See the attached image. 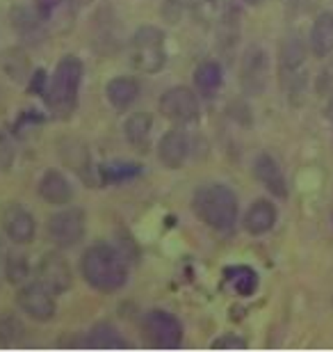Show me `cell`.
Listing matches in <instances>:
<instances>
[{"label": "cell", "mask_w": 333, "mask_h": 352, "mask_svg": "<svg viewBox=\"0 0 333 352\" xmlns=\"http://www.w3.org/2000/svg\"><path fill=\"white\" fill-rule=\"evenodd\" d=\"M84 281L101 293H115L128 281V267L124 256L108 243H94L80 258Z\"/></svg>", "instance_id": "obj_1"}, {"label": "cell", "mask_w": 333, "mask_h": 352, "mask_svg": "<svg viewBox=\"0 0 333 352\" xmlns=\"http://www.w3.org/2000/svg\"><path fill=\"white\" fill-rule=\"evenodd\" d=\"M194 215L215 231H231L238 222V197L231 188L222 183H208L201 186L192 197Z\"/></svg>", "instance_id": "obj_2"}, {"label": "cell", "mask_w": 333, "mask_h": 352, "mask_svg": "<svg viewBox=\"0 0 333 352\" xmlns=\"http://www.w3.org/2000/svg\"><path fill=\"white\" fill-rule=\"evenodd\" d=\"M82 82V62L76 55H65L55 72L48 80V87L44 91L48 108L55 117L69 119L73 115L78 105V91H80Z\"/></svg>", "instance_id": "obj_3"}, {"label": "cell", "mask_w": 333, "mask_h": 352, "mask_svg": "<svg viewBox=\"0 0 333 352\" xmlns=\"http://www.w3.org/2000/svg\"><path fill=\"white\" fill-rule=\"evenodd\" d=\"M128 53L135 69L144 74H158L167 62L165 32L155 25H141L133 34Z\"/></svg>", "instance_id": "obj_4"}, {"label": "cell", "mask_w": 333, "mask_h": 352, "mask_svg": "<svg viewBox=\"0 0 333 352\" xmlns=\"http://www.w3.org/2000/svg\"><path fill=\"white\" fill-rule=\"evenodd\" d=\"M144 334L155 348H179L183 343V325L174 314L153 309L144 316Z\"/></svg>", "instance_id": "obj_5"}, {"label": "cell", "mask_w": 333, "mask_h": 352, "mask_svg": "<svg viewBox=\"0 0 333 352\" xmlns=\"http://www.w3.org/2000/svg\"><path fill=\"white\" fill-rule=\"evenodd\" d=\"M160 112L169 122L192 124L199 119V98L190 87H172L160 96Z\"/></svg>", "instance_id": "obj_6"}, {"label": "cell", "mask_w": 333, "mask_h": 352, "mask_svg": "<svg viewBox=\"0 0 333 352\" xmlns=\"http://www.w3.org/2000/svg\"><path fill=\"white\" fill-rule=\"evenodd\" d=\"M48 236L58 248H73L84 236V213L80 208H65L48 217Z\"/></svg>", "instance_id": "obj_7"}, {"label": "cell", "mask_w": 333, "mask_h": 352, "mask_svg": "<svg viewBox=\"0 0 333 352\" xmlns=\"http://www.w3.org/2000/svg\"><path fill=\"white\" fill-rule=\"evenodd\" d=\"M16 302H19L21 311L39 322L51 320L55 318V314H58V305H55L53 293L48 291L44 284H39V281L21 288L16 293Z\"/></svg>", "instance_id": "obj_8"}, {"label": "cell", "mask_w": 333, "mask_h": 352, "mask_svg": "<svg viewBox=\"0 0 333 352\" xmlns=\"http://www.w3.org/2000/svg\"><path fill=\"white\" fill-rule=\"evenodd\" d=\"M0 227H3L5 236L16 245L32 243L34 234H37L34 217L21 204H5L3 210H0Z\"/></svg>", "instance_id": "obj_9"}, {"label": "cell", "mask_w": 333, "mask_h": 352, "mask_svg": "<svg viewBox=\"0 0 333 352\" xmlns=\"http://www.w3.org/2000/svg\"><path fill=\"white\" fill-rule=\"evenodd\" d=\"M37 281L44 284L53 295H62L67 293L71 284H73V274H71V267L67 263V258L62 254H44L37 265Z\"/></svg>", "instance_id": "obj_10"}, {"label": "cell", "mask_w": 333, "mask_h": 352, "mask_svg": "<svg viewBox=\"0 0 333 352\" xmlns=\"http://www.w3.org/2000/svg\"><path fill=\"white\" fill-rule=\"evenodd\" d=\"M267 74H269L267 53L263 48H249L242 58V67H240V82H242V89L249 96L263 94L267 87Z\"/></svg>", "instance_id": "obj_11"}, {"label": "cell", "mask_w": 333, "mask_h": 352, "mask_svg": "<svg viewBox=\"0 0 333 352\" xmlns=\"http://www.w3.org/2000/svg\"><path fill=\"white\" fill-rule=\"evenodd\" d=\"M303 60H306V48H303L301 37H288L283 41L281 53H279V69H281V78L283 82H290L292 87L301 85L303 78H299V72L303 67Z\"/></svg>", "instance_id": "obj_12"}, {"label": "cell", "mask_w": 333, "mask_h": 352, "mask_svg": "<svg viewBox=\"0 0 333 352\" xmlns=\"http://www.w3.org/2000/svg\"><path fill=\"white\" fill-rule=\"evenodd\" d=\"M187 153H190V140L185 135V131L172 129L162 135L160 144H158V158L165 167H169V170H179V167L185 163Z\"/></svg>", "instance_id": "obj_13"}, {"label": "cell", "mask_w": 333, "mask_h": 352, "mask_svg": "<svg viewBox=\"0 0 333 352\" xmlns=\"http://www.w3.org/2000/svg\"><path fill=\"white\" fill-rule=\"evenodd\" d=\"M39 197L53 206H67L73 199V188L69 179L58 170H46L39 179Z\"/></svg>", "instance_id": "obj_14"}, {"label": "cell", "mask_w": 333, "mask_h": 352, "mask_svg": "<svg viewBox=\"0 0 333 352\" xmlns=\"http://www.w3.org/2000/svg\"><path fill=\"white\" fill-rule=\"evenodd\" d=\"M253 174H256V179L263 183L274 197H281V199L288 197L286 176H283L279 163H276L269 153H260V156H256V160H253Z\"/></svg>", "instance_id": "obj_15"}, {"label": "cell", "mask_w": 333, "mask_h": 352, "mask_svg": "<svg viewBox=\"0 0 333 352\" xmlns=\"http://www.w3.org/2000/svg\"><path fill=\"white\" fill-rule=\"evenodd\" d=\"M276 217H279V213H276L274 204L267 199H258L246 210L244 229L249 231L251 236H263L267 231H272V227L276 224Z\"/></svg>", "instance_id": "obj_16"}, {"label": "cell", "mask_w": 333, "mask_h": 352, "mask_svg": "<svg viewBox=\"0 0 333 352\" xmlns=\"http://www.w3.org/2000/svg\"><path fill=\"white\" fill-rule=\"evenodd\" d=\"M308 44L315 58H329L333 53V12H322L308 34Z\"/></svg>", "instance_id": "obj_17"}, {"label": "cell", "mask_w": 333, "mask_h": 352, "mask_svg": "<svg viewBox=\"0 0 333 352\" xmlns=\"http://www.w3.org/2000/svg\"><path fill=\"white\" fill-rule=\"evenodd\" d=\"M105 94L117 110H128L139 96V82L135 78H126V76H117L108 82Z\"/></svg>", "instance_id": "obj_18"}, {"label": "cell", "mask_w": 333, "mask_h": 352, "mask_svg": "<svg viewBox=\"0 0 333 352\" xmlns=\"http://www.w3.org/2000/svg\"><path fill=\"white\" fill-rule=\"evenodd\" d=\"M194 85L203 96L217 94L224 85V69L217 60H205L194 69Z\"/></svg>", "instance_id": "obj_19"}, {"label": "cell", "mask_w": 333, "mask_h": 352, "mask_svg": "<svg viewBox=\"0 0 333 352\" xmlns=\"http://www.w3.org/2000/svg\"><path fill=\"white\" fill-rule=\"evenodd\" d=\"M151 131H153V117L148 112H135L124 124L126 140H128L135 149H148Z\"/></svg>", "instance_id": "obj_20"}, {"label": "cell", "mask_w": 333, "mask_h": 352, "mask_svg": "<svg viewBox=\"0 0 333 352\" xmlns=\"http://www.w3.org/2000/svg\"><path fill=\"white\" fill-rule=\"evenodd\" d=\"M226 279L229 284L233 286V291L242 298H249L258 291V274L256 270H251L249 265H233V267H226Z\"/></svg>", "instance_id": "obj_21"}, {"label": "cell", "mask_w": 333, "mask_h": 352, "mask_svg": "<svg viewBox=\"0 0 333 352\" xmlns=\"http://www.w3.org/2000/svg\"><path fill=\"white\" fill-rule=\"evenodd\" d=\"M60 153H62V158H65L67 165L73 167L82 179H87L84 174L89 172L87 167H91V158H89L87 146H84L82 142H78V140H67V142L60 144Z\"/></svg>", "instance_id": "obj_22"}, {"label": "cell", "mask_w": 333, "mask_h": 352, "mask_svg": "<svg viewBox=\"0 0 333 352\" xmlns=\"http://www.w3.org/2000/svg\"><path fill=\"white\" fill-rule=\"evenodd\" d=\"M87 346L94 348H128V341L122 339L117 327L112 325H96L87 336Z\"/></svg>", "instance_id": "obj_23"}, {"label": "cell", "mask_w": 333, "mask_h": 352, "mask_svg": "<svg viewBox=\"0 0 333 352\" xmlns=\"http://www.w3.org/2000/svg\"><path fill=\"white\" fill-rule=\"evenodd\" d=\"M12 21H14V28H16L21 34H25V32L37 34L39 28H41V23H39L37 19H34V14L27 10V7H14V10H12Z\"/></svg>", "instance_id": "obj_24"}, {"label": "cell", "mask_w": 333, "mask_h": 352, "mask_svg": "<svg viewBox=\"0 0 333 352\" xmlns=\"http://www.w3.org/2000/svg\"><path fill=\"white\" fill-rule=\"evenodd\" d=\"M27 272H30V267H27V261L25 256L21 254H10L5 261V277L10 284H21L23 279H27Z\"/></svg>", "instance_id": "obj_25"}, {"label": "cell", "mask_w": 333, "mask_h": 352, "mask_svg": "<svg viewBox=\"0 0 333 352\" xmlns=\"http://www.w3.org/2000/svg\"><path fill=\"white\" fill-rule=\"evenodd\" d=\"M187 10L199 23H210L217 14V0H185Z\"/></svg>", "instance_id": "obj_26"}, {"label": "cell", "mask_w": 333, "mask_h": 352, "mask_svg": "<svg viewBox=\"0 0 333 352\" xmlns=\"http://www.w3.org/2000/svg\"><path fill=\"white\" fill-rule=\"evenodd\" d=\"M315 89L320 98H324L327 103H333V60L322 67V72L315 80Z\"/></svg>", "instance_id": "obj_27"}, {"label": "cell", "mask_w": 333, "mask_h": 352, "mask_svg": "<svg viewBox=\"0 0 333 352\" xmlns=\"http://www.w3.org/2000/svg\"><path fill=\"white\" fill-rule=\"evenodd\" d=\"M141 167L139 165H130V163H117V165H108L103 167V176L105 181H124L130 179V176H137Z\"/></svg>", "instance_id": "obj_28"}, {"label": "cell", "mask_w": 333, "mask_h": 352, "mask_svg": "<svg viewBox=\"0 0 333 352\" xmlns=\"http://www.w3.org/2000/svg\"><path fill=\"white\" fill-rule=\"evenodd\" d=\"M21 332H23V327L19 325V320L16 318H3L0 320V341H7V343H12V341H16Z\"/></svg>", "instance_id": "obj_29"}, {"label": "cell", "mask_w": 333, "mask_h": 352, "mask_svg": "<svg viewBox=\"0 0 333 352\" xmlns=\"http://www.w3.org/2000/svg\"><path fill=\"white\" fill-rule=\"evenodd\" d=\"M212 348H217V350H244L246 341L238 334H224V336H219V339L212 341Z\"/></svg>", "instance_id": "obj_30"}, {"label": "cell", "mask_w": 333, "mask_h": 352, "mask_svg": "<svg viewBox=\"0 0 333 352\" xmlns=\"http://www.w3.org/2000/svg\"><path fill=\"white\" fill-rule=\"evenodd\" d=\"M14 163V149H12V142L10 138L0 131V172H7Z\"/></svg>", "instance_id": "obj_31"}, {"label": "cell", "mask_w": 333, "mask_h": 352, "mask_svg": "<svg viewBox=\"0 0 333 352\" xmlns=\"http://www.w3.org/2000/svg\"><path fill=\"white\" fill-rule=\"evenodd\" d=\"M246 5H251V7H258V5H263L265 0H244Z\"/></svg>", "instance_id": "obj_32"}]
</instances>
